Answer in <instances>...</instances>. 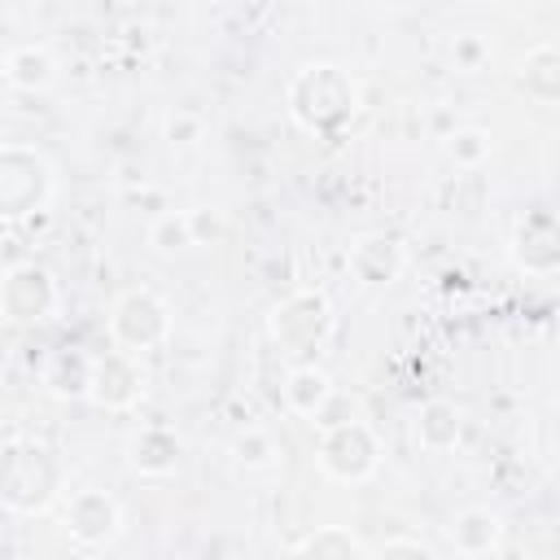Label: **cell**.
Here are the masks:
<instances>
[{
	"label": "cell",
	"instance_id": "obj_8",
	"mask_svg": "<svg viewBox=\"0 0 560 560\" xmlns=\"http://www.w3.org/2000/svg\"><path fill=\"white\" fill-rule=\"evenodd\" d=\"M61 529L74 547H109L118 534H122V503L101 490V486H83L74 494H66L61 503Z\"/></svg>",
	"mask_w": 560,
	"mask_h": 560
},
{
	"label": "cell",
	"instance_id": "obj_14",
	"mask_svg": "<svg viewBox=\"0 0 560 560\" xmlns=\"http://www.w3.org/2000/svg\"><path fill=\"white\" fill-rule=\"evenodd\" d=\"M61 79V61L48 44L39 39H26V44H13L4 52V83L18 88V92H48L52 83Z\"/></svg>",
	"mask_w": 560,
	"mask_h": 560
},
{
	"label": "cell",
	"instance_id": "obj_4",
	"mask_svg": "<svg viewBox=\"0 0 560 560\" xmlns=\"http://www.w3.org/2000/svg\"><path fill=\"white\" fill-rule=\"evenodd\" d=\"M109 341L127 354H149V350H162L175 332V315H171V302L149 289V284H131L122 289L114 302H109Z\"/></svg>",
	"mask_w": 560,
	"mask_h": 560
},
{
	"label": "cell",
	"instance_id": "obj_19",
	"mask_svg": "<svg viewBox=\"0 0 560 560\" xmlns=\"http://www.w3.org/2000/svg\"><path fill=\"white\" fill-rule=\"evenodd\" d=\"M228 455H232V464L241 472L262 477V472H276L280 468V455L284 451H280V442H276V433L267 424H241L232 433V442H228Z\"/></svg>",
	"mask_w": 560,
	"mask_h": 560
},
{
	"label": "cell",
	"instance_id": "obj_16",
	"mask_svg": "<svg viewBox=\"0 0 560 560\" xmlns=\"http://www.w3.org/2000/svg\"><path fill=\"white\" fill-rule=\"evenodd\" d=\"M516 88L525 92V101L547 109L560 101V48L551 39H538L525 48V57L516 61Z\"/></svg>",
	"mask_w": 560,
	"mask_h": 560
},
{
	"label": "cell",
	"instance_id": "obj_22",
	"mask_svg": "<svg viewBox=\"0 0 560 560\" xmlns=\"http://www.w3.org/2000/svg\"><path fill=\"white\" fill-rule=\"evenodd\" d=\"M206 140V114L192 105H171L162 114V144L171 153H192Z\"/></svg>",
	"mask_w": 560,
	"mask_h": 560
},
{
	"label": "cell",
	"instance_id": "obj_3",
	"mask_svg": "<svg viewBox=\"0 0 560 560\" xmlns=\"http://www.w3.org/2000/svg\"><path fill=\"white\" fill-rule=\"evenodd\" d=\"M328 332H332V302L319 289H293L267 315V337L280 346V354L298 363H315Z\"/></svg>",
	"mask_w": 560,
	"mask_h": 560
},
{
	"label": "cell",
	"instance_id": "obj_9",
	"mask_svg": "<svg viewBox=\"0 0 560 560\" xmlns=\"http://www.w3.org/2000/svg\"><path fill=\"white\" fill-rule=\"evenodd\" d=\"M149 389V372L136 354L127 350H105V354H92V385H88V402H96L101 411H131L140 407Z\"/></svg>",
	"mask_w": 560,
	"mask_h": 560
},
{
	"label": "cell",
	"instance_id": "obj_12",
	"mask_svg": "<svg viewBox=\"0 0 560 560\" xmlns=\"http://www.w3.org/2000/svg\"><path fill=\"white\" fill-rule=\"evenodd\" d=\"M179 451H184L179 433L162 420H149L127 438V468L136 477H171L179 468Z\"/></svg>",
	"mask_w": 560,
	"mask_h": 560
},
{
	"label": "cell",
	"instance_id": "obj_23",
	"mask_svg": "<svg viewBox=\"0 0 560 560\" xmlns=\"http://www.w3.org/2000/svg\"><path fill=\"white\" fill-rule=\"evenodd\" d=\"M490 149H494L490 131H486V127H472V122H468V127H455V131L442 140L446 162L459 166V171H477V166H486Z\"/></svg>",
	"mask_w": 560,
	"mask_h": 560
},
{
	"label": "cell",
	"instance_id": "obj_13",
	"mask_svg": "<svg viewBox=\"0 0 560 560\" xmlns=\"http://www.w3.org/2000/svg\"><path fill=\"white\" fill-rule=\"evenodd\" d=\"M280 398H284L289 416L315 424V420L328 416L337 389H332V376H328L319 363H293V368L284 372V381H280Z\"/></svg>",
	"mask_w": 560,
	"mask_h": 560
},
{
	"label": "cell",
	"instance_id": "obj_28",
	"mask_svg": "<svg viewBox=\"0 0 560 560\" xmlns=\"http://www.w3.org/2000/svg\"><path fill=\"white\" fill-rule=\"evenodd\" d=\"M0 79H4V52H0Z\"/></svg>",
	"mask_w": 560,
	"mask_h": 560
},
{
	"label": "cell",
	"instance_id": "obj_26",
	"mask_svg": "<svg viewBox=\"0 0 560 560\" xmlns=\"http://www.w3.org/2000/svg\"><path fill=\"white\" fill-rule=\"evenodd\" d=\"M368 560H438V556L416 538H389L376 551H368Z\"/></svg>",
	"mask_w": 560,
	"mask_h": 560
},
{
	"label": "cell",
	"instance_id": "obj_20",
	"mask_svg": "<svg viewBox=\"0 0 560 560\" xmlns=\"http://www.w3.org/2000/svg\"><path fill=\"white\" fill-rule=\"evenodd\" d=\"M293 560H368V551H363L354 529H346V525H315L298 542Z\"/></svg>",
	"mask_w": 560,
	"mask_h": 560
},
{
	"label": "cell",
	"instance_id": "obj_11",
	"mask_svg": "<svg viewBox=\"0 0 560 560\" xmlns=\"http://www.w3.org/2000/svg\"><path fill=\"white\" fill-rule=\"evenodd\" d=\"M407 267V249L389 232H363L346 245V271L359 289H389Z\"/></svg>",
	"mask_w": 560,
	"mask_h": 560
},
{
	"label": "cell",
	"instance_id": "obj_18",
	"mask_svg": "<svg viewBox=\"0 0 560 560\" xmlns=\"http://www.w3.org/2000/svg\"><path fill=\"white\" fill-rule=\"evenodd\" d=\"M39 381L52 398H88V385H92V354L79 350V346H57L44 368H39Z\"/></svg>",
	"mask_w": 560,
	"mask_h": 560
},
{
	"label": "cell",
	"instance_id": "obj_5",
	"mask_svg": "<svg viewBox=\"0 0 560 560\" xmlns=\"http://www.w3.org/2000/svg\"><path fill=\"white\" fill-rule=\"evenodd\" d=\"M57 192V171L52 162L22 140H4L0 144V223L26 219L35 210H44Z\"/></svg>",
	"mask_w": 560,
	"mask_h": 560
},
{
	"label": "cell",
	"instance_id": "obj_1",
	"mask_svg": "<svg viewBox=\"0 0 560 560\" xmlns=\"http://www.w3.org/2000/svg\"><path fill=\"white\" fill-rule=\"evenodd\" d=\"M284 109L289 118L315 136V140H332L341 136L359 109H363V88L359 79L337 66V61H306L293 70V79L284 83Z\"/></svg>",
	"mask_w": 560,
	"mask_h": 560
},
{
	"label": "cell",
	"instance_id": "obj_10",
	"mask_svg": "<svg viewBox=\"0 0 560 560\" xmlns=\"http://www.w3.org/2000/svg\"><path fill=\"white\" fill-rule=\"evenodd\" d=\"M508 254L516 262V271L534 276V280H547L560 271V232H556V214L547 206H534L516 219L512 228V241H508Z\"/></svg>",
	"mask_w": 560,
	"mask_h": 560
},
{
	"label": "cell",
	"instance_id": "obj_27",
	"mask_svg": "<svg viewBox=\"0 0 560 560\" xmlns=\"http://www.w3.org/2000/svg\"><path fill=\"white\" fill-rule=\"evenodd\" d=\"M459 560H503L499 551H477V556H459Z\"/></svg>",
	"mask_w": 560,
	"mask_h": 560
},
{
	"label": "cell",
	"instance_id": "obj_6",
	"mask_svg": "<svg viewBox=\"0 0 560 560\" xmlns=\"http://www.w3.org/2000/svg\"><path fill=\"white\" fill-rule=\"evenodd\" d=\"M315 464H319V472L328 481L359 486V481L376 477V468H381V438L359 416L324 420L319 424V442H315Z\"/></svg>",
	"mask_w": 560,
	"mask_h": 560
},
{
	"label": "cell",
	"instance_id": "obj_25",
	"mask_svg": "<svg viewBox=\"0 0 560 560\" xmlns=\"http://www.w3.org/2000/svg\"><path fill=\"white\" fill-rule=\"evenodd\" d=\"M188 228H192V245H219L228 232V219L214 206H188Z\"/></svg>",
	"mask_w": 560,
	"mask_h": 560
},
{
	"label": "cell",
	"instance_id": "obj_17",
	"mask_svg": "<svg viewBox=\"0 0 560 560\" xmlns=\"http://www.w3.org/2000/svg\"><path fill=\"white\" fill-rule=\"evenodd\" d=\"M411 433H416V446L429 451V455H446L459 446L464 438V411L459 402L451 398H424L416 420H411Z\"/></svg>",
	"mask_w": 560,
	"mask_h": 560
},
{
	"label": "cell",
	"instance_id": "obj_21",
	"mask_svg": "<svg viewBox=\"0 0 560 560\" xmlns=\"http://www.w3.org/2000/svg\"><path fill=\"white\" fill-rule=\"evenodd\" d=\"M144 241L158 258H175L184 249H192V228H188V210H158L144 228Z\"/></svg>",
	"mask_w": 560,
	"mask_h": 560
},
{
	"label": "cell",
	"instance_id": "obj_7",
	"mask_svg": "<svg viewBox=\"0 0 560 560\" xmlns=\"http://www.w3.org/2000/svg\"><path fill=\"white\" fill-rule=\"evenodd\" d=\"M61 306L57 276L44 262H13L0 271V319L9 328H35Z\"/></svg>",
	"mask_w": 560,
	"mask_h": 560
},
{
	"label": "cell",
	"instance_id": "obj_15",
	"mask_svg": "<svg viewBox=\"0 0 560 560\" xmlns=\"http://www.w3.org/2000/svg\"><path fill=\"white\" fill-rule=\"evenodd\" d=\"M446 542L455 547V556H477V551H499L503 542V516L486 503H468L459 512H451L446 521Z\"/></svg>",
	"mask_w": 560,
	"mask_h": 560
},
{
	"label": "cell",
	"instance_id": "obj_2",
	"mask_svg": "<svg viewBox=\"0 0 560 560\" xmlns=\"http://www.w3.org/2000/svg\"><path fill=\"white\" fill-rule=\"evenodd\" d=\"M66 494V464L61 455L26 433L0 442V508L18 516H44Z\"/></svg>",
	"mask_w": 560,
	"mask_h": 560
},
{
	"label": "cell",
	"instance_id": "obj_24",
	"mask_svg": "<svg viewBox=\"0 0 560 560\" xmlns=\"http://www.w3.org/2000/svg\"><path fill=\"white\" fill-rule=\"evenodd\" d=\"M446 61H451L459 74H481V70H490L494 48H490V39L477 35V31H455V35L446 39Z\"/></svg>",
	"mask_w": 560,
	"mask_h": 560
}]
</instances>
